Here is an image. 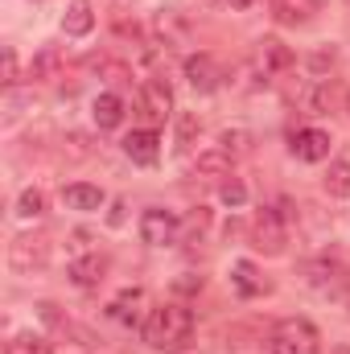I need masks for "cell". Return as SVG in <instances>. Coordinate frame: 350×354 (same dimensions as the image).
Here are the masks:
<instances>
[{"label":"cell","mask_w":350,"mask_h":354,"mask_svg":"<svg viewBox=\"0 0 350 354\" xmlns=\"http://www.w3.org/2000/svg\"><path fill=\"white\" fill-rule=\"evenodd\" d=\"M140 338L153 346V351L177 354L194 342V313L181 305V301H161L145 313L140 322Z\"/></svg>","instance_id":"cell-1"},{"label":"cell","mask_w":350,"mask_h":354,"mask_svg":"<svg viewBox=\"0 0 350 354\" xmlns=\"http://www.w3.org/2000/svg\"><path fill=\"white\" fill-rule=\"evenodd\" d=\"M50 260H54V239H50L46 231H21V235L8 243V264H12V272H21V276L46 272Z\"/></svg>","instance_id":"cell-2"},{"label":"cell","mask_w":350,"mask_h":354,"mask_svg":"<svg viewBox=\"0 0 350 354\" xmlns=\"http://www.w3.org/2000/svg\"><path fill=\"white\" fill-rule=\"evenodd\" d=\"M272 354H322V334L305 317H284L272 326Z\"/></svg>","instance_id":"cell-3"},{"label":"cell","mask_w":350,"mask_h":354,"mask_svg":"<svg viewBox=\"0 0 350 354\" xmlns=\"http://www.w3.org/2000/svg\"><path fill=\"white\" fill-rule=\"evenodd\" d=\"M284 243H288V218L276 206H260L252 218V248L264 256H280Z\"/></svg>","instance_id":"cell-4"},{"label":"cell","mask_w":350,"mask_h":354,"mask_svg":"<svg viewBox=\"0 0 350 354\" xmlns=\"http://www.w3.org/2000/svg\"><path fill=\"white\" fill-rule=\"evenodd\" d=\"M177 235H181V223H177V214L161 210V206H149V210L140 214V239H145L149 248H169Z\"/></svg>","instance_id":"cell-5"},{"label":"cell","mask_w":350,"mask_h":354,"mask_svg":"<svg viewBox=\"0 0 350 354\" xmlns=\"http://www.w3.org/2000/svg\"><path fill=\"white\" fill-rule=\"evenodd\" d=\"M140 115L149 124H161V120L174 115V91H169L165 79H145L140 83Z\"/></svg>","instance_id":"cell-6"},{"label":"cell","mask_w":350,"mask_h":354,"mask_svg":"<svg viewBox=\"0 0 350 354\" xmlns=\"http://www.w3.org/2000/svg\"><path fill=\"white\" fill-rule=\"evenodd\" d=\"M288 149H293V157H297V161H305V165L330 161V136H326L322 128H301V132H293Z\"/></svg>","instance_id":"cell-7"},{"label":"cell","mask_w":350,"mask_h":354,"mask_svg":"<svg viewBox=\"0 0 350 354\" xmlns=\"http://www.w3.org/2000/svg\"><path fill=\"white\" fill-rule=\"evenodd\" d=\"M107 268H111V260H107L103 252H87V256H75V260H71L66 276H71L75 288H99L103 276H107Z\"/></svg>","instance_id":"cell-8"},{"label":"cell","mask_w":350,"mask_h":354,"mask_svg":"<svg viewBox=\"0 0 350 354\" xmlns=\"http://www.w3.org/2000/svg\"><path fill=\"white\" fill-rule=\"evenodd\" d=\"M185 83L198 91V95H210V91H219V83H223V71H219V62L210 54H190L185 58Z\"/></svg>","instance_id":"cell-9"},{"label":"cell","mask_w":350,"mask_h":354,"mask_svg":"<svg viewBox=\"0 0 350 354\" xmlns=\"http://www.w3.org/2000/svg\"><path fill=\"white\" fill-rule=\"evenodd\" d=\"M124 153H128L136 165H157V157H161V136H157V128H136V132H128V136H124Z\"/></svg>","instance_id":"cell-10"},{"label":"cell","mask_w":350,"mask_h":354,"mask_svg":"<svg viewBox=\"0 0 350 354\" xmlns=\"http://www.w3.org/2000/svg\"><path fill=\"white\" fill-rule=\"evenodd\" d=\"M322 12V0H272V17L280 25H309Z\"/></svg>","instance_id":"cell-11"},{"label":"cell","mask_w":350,"mask_h":354,"mask_svg":"<svg viewBox=\"0 0 350 354\" xmlns=\"http://www.w3.org/2000/svg\"><path fill=\"white\" fill-rule=\"evenodd\" d=\"M231 165H235V157L227 153V149H206V153H198V161H194V177H210V181H223V177H231Z\"/></svg>","instance_id":"cell-12"},{"label":"cell","mask_w":350,"mask_h":354,"mask_svg":"<svg viewBox=\"0 0 350 354\" xmlns=\"http://www.w3.org/2000/svg\"><path fill=\"white\" fill-rule=\"evenodd\" d=\"M62 202H66L71 210L91 214V210H99V206H103V189H99V185H91V181H71V185H62Z\"/></svg>","instance_id":"cell-13"},{"label":"cell","mask_w":350,"mask_h":354,"mask_svg":"<svg viewBox=\"0 0 350 354\" xmlns=\"http://www.w3.org/2000/svg\"><path fill=\"white\" fill-rule=\"evenodd\" d=\"M91 29H95V4L91 0H71L66 17H62V33L66 37H87Z\"/></svg>","instance_id":"cell-14"},{"label":"cell","mask_w":350,"mask_h":354,"mask_svg":"<svg viewBox=\"0 0 350 354\" xmlns=\"http://www.w3.org/2000/svg\"><path fill=\"white\" fill-rule=\"evenodd\" d=\"M91 115H95L99 128H120V124H124V99H120L116 91H103V95H95Z\"/></svg>","instance_id":"cell-15"},{"label":"cell","mask_w":350,"mask_h":354,"mask_svg":"<svg viewBox=\"0 0 350 354\" xmlns=\"http://www.w3.org/2000/svg\"><path fill=\"white\" fill-rule=\"evenodd\" d=\"M231 280H235V288H239L243 297H264V292L272 288L260 272H256V264H248V260H239V264L231 268Z\"/></svg>","instance_id":"cell-16"},{"label":"cell","mask_w":350,"mask_h":354,"mask_svg":"<svg viewBox=\"0 0 350 354\" xmlns=\"http://www.w3.org/2000/svg\"><path fill=\"white\" fill-rule=\"evenodd\" d=\"M4 354H54V342L46 334H33V330H21L4 342Z\"/></svg>","instance_id":"cell-17"},{"label":"cell","mask_w":350,"mask_h":354,"mask_svg":"<svg viewBox=\"0 0 350 354\" xmlns=\"http://www.w3.org/2000/svg\"><path fill=\"white\" fill-rule=\"evenodd\" d=\"M260 62L268 71H288L293 62H297V54L284 46V41H276V37H264L260 41Z\"/></svg>","instance_id":"cell-18"},{"label":"cell","mask_w":350,"mask_h":354,"mask_svg":"<svg viewBox=\"0 0 350 354\" xmlns=\"http://www.w3.org/2000/svg\"><path fill=\"white\" fill-rule=\"evenodd\" d=\"M140 305H145V292H140V288H128V292H120V297L107 305V313H111L116 322H136V317H140Z\"/></svg>","instance_id":"cell-19"},{"label":"cell","mask_w":350,"mask_h":354,"mask_svg":"<svg viewBox=\"0 0 350 354\" xmlns=\"http://www.w3.org/2000/svg\"><path fill=\"white\" fill-rule=\"evenodd\" d=\"M322 185L330 198H350V161H330V169L322 174Z\"/></svg>","instance_id":"cell-20"},{"label":"cell","mask_w":350,"mask_h":354,"mask_svg":"<svg viewBox=\"0 0 350 354\" xmlns=\"http://www.w3.org/2000/svg\"><path fill=\"white\" fill-rule=\"evenodd\" d=\"M58 66H62V54H58L54 46H46V50L33 58V66H29V79H37V83H42V79H54V75H58Z\"/></svg>","instance_id":"cell-21"},{"label":"cell","mask_w":350,"mask_h":354,"mask_svg":"<svg viewBox=\"0 0 350 354\" xmlns=\"http://www.w3.org/2000/svg\"><path fill=\"white\" fill-rule=\"evenodd\" d=\"M17 214H21V218H42V214H46V189H37V185L21 189V198H17Z\"/></svg>","instance_id":"cell-22"},{"label":"cell","mask_w":350,"mask_h":354,"mask_svg":"<svg viewBox=\"0 0 350 354\" xmlns=\"http://www.w3.org/2000/svg\"><path fill=\"white\" fill-rule=\"evenodd\" d=\"M0 83L8 91L21 83V62H17V50L12 46H4V54H0Z\"/></svg>","instance_id":"cell-23"},{"label":"cell","mask_w":350,"mask_h":354,"mask_svg":"<svg viewBox=\"0 0 350 354\" xmlns=\"http://www.w3.org/2000/svg\"><path fill=\"white\" fill-rule=\"evenodd\" d=\"M202 124H198V115H177V153H190L194 149V132H198Z\"/></svg>","instance_id":"cell-24"},{"label":"cell","mask_w":350,"mask_h":354,"mask_svg":"<svg viewBox=\"0 0 350 354\" xmlns=\"http://www.w3.org/2000/svg\"><path fill=\"white\" fill-rule=\"evenodd\" d=\"M219 149H227L231 157H239V153L252 149V136H248V132H223V136H219Z\"/></svg>","instance_id":"cell-25"},{"label":"cell","mask_w":350,"mask_h":354,"mask_svg":"<svg viewBox=\"0 0 350 354\" xmlns=\"http://www.w3.org/2000/svg\"><path fill=\"white\" fill-rule=\"evenodd\" d=\"M219 194H223V202H227V206H243V202H248V189H243V181H235V177H231V181H223V189H219Z\"/></svg>","instance_id":"cell-26"},{"label":"cell","mask_w":350,"mask_h":354,"mask_svg":"<svg viewBox=\"0 0 350 354\" xmlns=\"http://www.w3.org/2000/svg\"><path fill=\"white\" fill-rule=\"evenodd\" d=\"M227 4H235V8H248V4H256V0H227Z\"/></svg>","instance_id":"cell-27"},{"label":"cell","mask_w":350,"mask_h":354,"mask_svg":"<svg viewBox=\"0 0 350 354\" xmlns=\"http://www.w3.org/2000/svg\"><path fill=\"white\" fill-rule=\"evenodd\" d=\"M330 354H350V346H330Z\"/></svg>","instance_id":"cell-28"}]
</instances>
